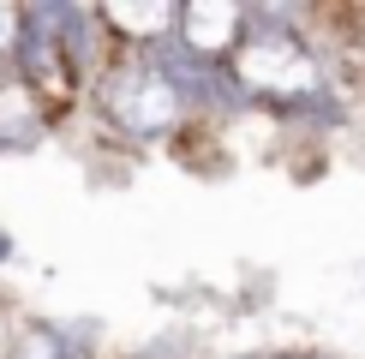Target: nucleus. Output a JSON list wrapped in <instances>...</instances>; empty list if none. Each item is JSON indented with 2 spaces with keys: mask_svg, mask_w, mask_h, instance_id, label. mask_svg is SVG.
Here are the masks:
<instances>
[{
  "mask_svg": "<svg viewBox=\"0 0 365 359\" xmlns=\"http://www.w3.org/2000/svg\"><path fill=\"white\" fill-rule=\"evenodd\" d=\"M264 30H240L234 54L222 60V72L234 78L246 96H264V102H312L324 90V66L317 54L306 48V36L282 30L287 12H246Z\"/></svg>",
  "mask_w": 365,
  "mask_h": 359,
  "instance_id": "f257e3e1",
  "label": "nucleus"
},
{
  "mask_svg": "<svg viewBox=\"0 0 365 359\" xmlns=\"http://www.w3.org/2000/svg\"><path fill=\"white\" fill-rule=\"evenodd\" d=\"M96 108H102V120H108L120 138L156 144V138H168V132H180V120H186L192 102L150 54H126L96 78Z\"/></svg>",
  "mask_w": 365,
  "mask_h": 359,
  "instance_id": "f03ea898",
  "label": "nucleus"
},
{
  "mask_svg": "<svg viewBox=\"0 0 365 359\" xmlns=\"http://www.w3.org/2000/svg\"><path fill=\"white\" fill-rule=\"evenodd\" d=\"M240 30H246V6L192 0V6H180V12H174V42H180L192 60H210V66H222V60L234 54Z\"/></svg>",
  "mask_w": 365,
  "mask_h": 359,
  "instance_id": "7ed1b4c3",
  "label": "nucleus"
},
{
  "mask_svg": "<svg viewBox=\"0 0 365 359\" xmlns=\"http://www.w3.org/2000/svg\"><path fill=\"white\" fill-rule=\"evenodd\" d=\"M174 0H156V6H96V24H108L114 36H126L132 48H156V42L174 36Z\"/></svg>",
  "mask_w": 365,
  "mask_h": 359,
  "instance_id": "20e7f679",
  "label": "nucleus"
},
{
  "mask_svg": "<svg viewBox=\"0 0 365 359\" xmlns=\"http://www.w3.org/2000/svg\"><path fill=\"white\" fill-rule=\"evenodd\" d=\"M90 341L84 335H66L60 323H30L19 329V341L6 348V359H84Z\"/></svg>",
  "mask_w": 365,
  "mask_h": 359,
  "instance_id": "39448f33",
  "label": "nucleus"
},
{
  "mask_svg": "<svg viewBox=\"0 0 365 359\" xmlns=\"http://www.w3.org/2000/svg\"><path fill=\"white\" fill-rule=\"evenodd\" d=\"M12 42H19V6H0V60L12 54Z\"/></svg>",
  "mask_w": 365,
  "mask_h": 359,
  "instance_id": "423d86ee",
  "label": "nucleus"
},
{
  "mask_svg": "<svg viewBox=\"0 0 365 359\" xmlns=\"http://www.w3.org/2000/svg\"><path fill=\"white\" fill-rule=\"evenodd\" d=\"M6 251H12V239H6V234H0V258H6Z\"/></svg>",
  "mask_w": 365,
  "mask_h": 359,
  "instance_id": "0eeeda50",
  "label": "nucleus"
},
{
  "mask_svg": "<svg viewBox=\"0 0 365 359\" xmlns=\"http://www.w3.org/2000/svg\"><path fill=\"white\" fill-rule=\"evenodd\" d=\"M282 359H312V353H282Z\"/></svg>",
  "mask_w": 365,
  "mask_h": 359,
  "instance_id": "6e6552de",
  "label": "nucleus"
}]
</instances>
